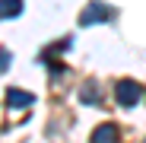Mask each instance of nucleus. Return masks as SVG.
Here are the masks:
<instances>
[{"label": "nucleus", "instance_id": "obj_1", "mask_svg": "<svg viewBox=\"0 0 146 143\" xmlns=\"http://www.w3.org/2000/svg\"><path fill=\"white\" fill-rule=\"evenodd\" d=\"M114 95H117V102L121 105H137L140 102V95H143V89L137 86V83H130V80H124V83H117V89H114Z\"/></svg>", "mask_w": 146, "mask_h": 143}, {"label": "nucleus", "instance_id": "obj_2", "mask_svg": "<svg viewBox=\"0 0 146 143\" xmlns=\"http://www.w3.org/2000/svg\"><path fill=\"white\" fill-rule=\"evenodd\" d=\"M105 19H111V10L105 3H89L86 13L80 16V26H92V22H105Z\"/></svg>", "mask_w": 146, "mask_h": 143}, {"label": "nucleus", "instance_id": "obj_3", "mask_svg": "<svg viewBox=\"0 0 146 143\" xmlns=\"http://www.w3.org/2000/svg\"><path fill=\"white\" fill-rule=\"evenodd\" d=\"M92 143H117V127H114V124H102V127H95Z\"/></svg>", "mask_w": 146, "mask_h": 143}, {"label": "nucleus", "instance_id": "obj_4", "mask_svg": "<svg viewBox=\"0 0 146 143\" xmlns=\"http://www.w3.org/2000/svg\"><path fill=\"white\" fill-rule=\"evenodd\" d=\"M22 13V0H0V19H13Z\"/></svg>", "mask_w": 146, "mask_h": 143}, {"label": "nucleus", "instance_id": "obj_5", "mask_svg": "<svg viewBox=\"0 0 146 143\" xmlns=\"http://www.w3.org/2000/svg\"><path fill=\"white\" fill-rule=\"evenodd\" d=\"M7 102H10V105H32L35 99H32V92H19V89H10V92H7Z\"/></svg>", "mask_w": 146, "mask_h": 143}, {"label": "nucleus", "instance_id": "obj_6", "mask_svg": "<svg viewBox=\"0 0 146 143\" xmlns=\"http://www.w3.org/2000/svg\"><path fill=\"white\" fill-rule=\"evenodd\" d=\"M10 67V51H0V73Z\"/></svg>", "mask_w": 146, "mask_h": 143}]
</instances>
